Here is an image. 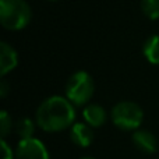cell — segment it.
Returning a JSON list of instances; mask_svg holds the SVG:
<instances>
[{
  "label": "cell",
  "mask_w": 159,
  "mask_h": 159,
  "mask_svg": "<svg viewBox=\"0 0 159 159\" xmlns=\"http://www.w3.org/2000/svg\"><path fill=\"white\" fill-rule=\"evenodd\" d=\"M82 117H84L85 123H87L88 126H91L92 129H98V127H102L106 123L107 113L101 105L88 103V105H85V107H84Z\"/></svg>",
  "instance_id": "9c48e42d"
},
{
  "label": "cell",
  "mask_w": 159,
  "mask_h": 159,
  "mask_svg": "<svg viewBox=\"0 0 159 159\" xmlns=\"http://www.w3.org/2000/svg\"><path fill=\"white\" fill-rule=\"evenodd\" d=\"M32 10L25 0H0V22L8 31H21L30 24Z\"/></svg>",
  "instance_id": "7a4b0ae2"
},
{
  "label": "cell",
  "mask_w": 159,
  "mask_h": 159,
  "mask_svg": "<svg viewBox=\"0 0 159 159\" xmlns=\"http://www.w3.org/2000/svg\"><path fill=\"white\" fill-rule=\"evenodd\" d=\"M8 91H10V85L6 80H2L0 81V96L2 98H6L8 95Z\"/></svg>",
  "instance_id": "9a60e30c"
},
{
  "label": "cell",
  "mask_w": 159,
  "mask_h": 159,
  "mask_svg": "<svg viewBox=\"0 0 159 159\" xmlns=\"http://www.w3.org/2000/svg\"><path fill=\"white\" fill-rule=\"evenodd\" d=\"M158 159H159V158H158Z\"/></svg>",
  "instance_id": "ac0fdd59"
},
{
  "label": "cell",
  "mask_w": 159,
  "mask_h": 159,
  "mask_svg": "<svg viewBox=\"0 0 159 159\" xmlns=\"http://www.w3.org/2000/svg\"><path fill=\"white\" fill-rule=\"evenodd\" d=\"M49 2H57V0H49Z\"/></svg>",
  "instance_id": "e0dca14e"
},
{
  "label": "cell",
  "mask_w": 159,
  "mask_h": 159,
  "mask_svg": "<svg viewBox=\"0 0 159 159\" xmlns=\"http://www.w3.org/2000/svg\"><path fill=\"white\" fill-rule=\"evenodd\" d=\"M35 124L30 117H22L17 121L16 124V133L20 137V140H25V138H32L34 133H35Z\"/></svg>",
  "instance_id": "8fae6325"
},
{
  "label": "cell",
  "mask_w": 159,
  "mask_h": 159,
  "mask_svg": "<svg viewBox=\"0 0 159 159\" xmlns=\"http://www.w3.org/2000/svg\"><path fill=\"white\" fill-rule=\"evenodd\" d=\"M18 64V55L16 49L7 42H0V75L4 77Z\"/></svg>",
  "instance_id": "ba28073f"
},
{
  "label": "cell",
  "mask_w": 159,
  "mask_h": 159,
  "mask_svg": "<svg viewBox=\"0 0 159 159\" xmlns=\"http://www.w3.org/2000/svg\"><path fill=\"white\" fill-rule=\"evenodd\" d=\"M70 138L77 147L87 148L93 141V130L85 121L84 123L78 121V123H74L70 127Z\"/></svg>",
  "instance_id": "52a82bcc"
},
{
  "label": "cell",
  "mask_w": 159,
  "mask_h": 159,
  "mask_svg": "<svg viewBox=\"0 0 159 159\" xmlns=\"http://www.w3.org/2000/svg\"><path fill=\"white\" fill-rule=\"evenodd\" d=\"M112 121L117 129L123 131H135L144 121V112L140 105L130 101H121L113 106Z\"/></svg>",
  "instance_id": "3957f363"
},
{
  "label": "cell",
  "mask_w": 159,
  "mask_h": 159,
  "mask_svg": "<svg viewBox=\"0 0 159 159\" xmlns=\"http://www.w3.org/2000/svg\"><path fill=\"white\" fill-rule=\"evenodd\" d=\"M143 55L151 64H159V35H151L145 39Z\"/></svg>",
  "instance_id": "30bf717a"
},
{
  "label": "cell",
  "mask_w": 159,
  "mask_h": 159,
  "mask_svg": "<svg viewBox=\"0 0 159 159\" xmlns=\"http://www.w3.org/2000/svg\"><path fill=\"white\" fill-rule=\"evenodd\" d=\"M0 145H2V152H3V159H14L16 158V152H13L11 147L6 143V140L0 141Z\"/></svg>",
  "instance_id": "5bb4252c"
},
{
  "label": "cell",
  "mask_w": 159,
  "mask_h": 159,
  "mask_svg": "<svg viewBox=\"0 0 159 159\" xmlns=\"http://www.w3.org/2000/svg\"><path fill=\"white\" fill-rule=\"evenodd\" d=\"M141 11L149 20L159 18V0H141Z\"/></svg>",
  "instance_id": "7c38bea8"
},
{
  "label": "cell",
  "mask_w": 159,
  "mask_h": 159,
  "mask_svg": "<svg viewBox=\"0 0 159 159\" xmlns=\"http://www.w3.org/2000/svg\"><path fill=\"white\" fill-rule=\"evenodd\" d=\"M95 91L93 80L87 71H75L66 84V98L75 106L87 105Z\"/></svg>",
  "instance_id": "277c9868"
},
{
  "label": "cell",
  "mask_w": 159,
  "mask_h": 159,
  "mask_svg": "<svg viewBox=\"0 0 159 159\" xmlns=\"http://www.w3.org/2000/svg\"><path fill=\"white\" fill-rule=\"evenodd\" d=\"M131 141L135 145V148L140 149L144 154L152 155L157 152L158 141L155 138V135L148 130H135L131 135Z\"/></svg>",
  "instance_id": "8992f818"
},
{
  "label": "cell",
  "mask_w": 159,
  "mask_h": 159,
  "mask_svg": "<svg viewBox=\"0 0 159 159\" xmlns=\"http://www.w3.org/2000/svg\"><path fill=\"white\" fill-rule=\"evenodd\" d=\"M11 127H13V120H11L10 115L6 110H2L0 112V135H2V140H4L8 135V133L11 131Z\"/></svg>",
  "instance_id": "4fadbf2b"
},
{
  "label": "cell",
  "mask_w": 159,
  "mask_h": 159,
  "mask_svg": "<svg viewBox=\"0 0 159 159\" xmlns=\"http://www.w3.org/2000/svg\"><path fill=\"white\" fill-rule=\"evenodd\" d=\"M75 109L67 98L53 95L46 98L36 109L35 123L46 133H60L74 124Z\"/></svg>",
  "instance_id": "6da1fadb"
},
{
  "label": "cell",
  "mask_w": 159,
  "mask_h": 159,
  "mask_svg": "<svg viewBox=\"0 0 159 159\" xmlns=\"http://www.w3.org/2000/svg\"><path fill=\"white\" fill-rule=\"evenodd\" d=\"M16 159H50L48 148L41 140L32 137L20 140L16 147Z\"/></svg>",
  "instance_id": "5b68a950"
},
{
  "label": "cell",
  "mask_w": 159,
  "mask_h": 159,
  "mask_svg": "<svg viewBox=\"0 0 159 159\" xmlns=\"http://www.w3.org/2000/svg\"><path fill=\"white\" fill-rule=\"evenodd\" d=\"M80 159H95L93 157H82V158H80Z\"/></svg>",
  "instance_id": "2e32d148"
}]
</instances>
